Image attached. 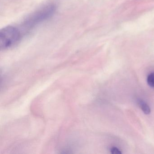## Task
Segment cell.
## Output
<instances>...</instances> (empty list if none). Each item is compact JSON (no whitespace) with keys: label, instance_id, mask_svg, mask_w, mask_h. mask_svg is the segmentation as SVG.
<instances>
[{"label":"cell","instance_id":"1","mask_svg":"<svg viewBox=\"0 0 154 154\" xmlns=\"http://www.w3.org/2000/svg\"><path fill=\"white\" fill-rule=\"evenodd\" d=\"M57 7L54 3H49L30 14L24 20L22 27L25 30H30L40 23L48 20L54 14Z\"/></svg>","mask_w":154,"mask_h":154},{"label":"cell","instance_id":"2","mask_svg":"<svg viewBox=\"0 0 154 154\" xmlns=\"http://www.w3.org/2000/svg\"><path fill=\"white\" fill-rule=\"evenodd\" d=\"M20 30L12 26H8L0 31V48L6 49L17 44L21 38Z\"/></svg>","mask_w":154,"mask_h":154},{"label":"cell","instance_id":"3","mask_svg":"<svg viewBox=\"0 0 154 154\" xmlns=\"http://www.w3.org/2000/svg\"><path fill=\"white\" fill-rule=\"evenodd\" d=\"M139 105L142 110L146 114H149L150 112V109L149 106L145 102L142 100H138Z\"/></svg>","mask_w":154,"mask_h":154},{"label":"cell","instance_id":"4","mask_svg":"<svg viewBox=\"0 0 154 154\" xmlns=\"http://www.w3.org/2000/svg\"><path fill=\"white\" fill-rule=\"evenodd\" d=\"M147 82L149 86L154 87V72L151 73L148 76Z\"/></svg>","mask_w":154,"mask_h":154},{"label":"cell","instance_id":"5","mask_svg":"<svg viewBox=\"0 0 154 154\" xmlns=\"http://www.w3.org/2000/svg\"><path fill=\"white\" fill-rule=\"evenodd\" d=\"M111 152L112 154H121L122 153L119 149L116 147L112 148L111 149Z\"/></svg>","mask_w":154,"mask_h":154}]
</instances>
